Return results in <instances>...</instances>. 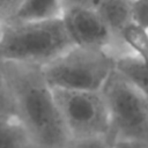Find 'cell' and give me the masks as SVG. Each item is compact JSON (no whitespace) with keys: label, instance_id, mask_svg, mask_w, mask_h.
Wrapping results in <instances>:
<instances>
[{"label":"cell","instance_id":"6da1fadb","mask_svg":"<svg viewBox=\"0 0 148 148\" xmlns=\"http://www.w3.org/2000/svg\"><path fill=\"white\" fill-rule=\"evenodd\" d=\"M12 90L15 116L35 148H65L71 138L59 112L52 88L39 66L2 61Z\"/></svg>","mask_w":148,"mask_h":148},{"label":"cell","instance_id":"7a4b0ae2","mask_svg":"<svg viewBox=\"0 0 148 148\" xmlns=\"http://www.w3.org/2000/svg\"><path fill=\"white\" fill-rule=\"evenodd\" d=\"M72 46L61 17L7 22L0 29V60L6 62L42 67Z\"/></svg>","mask_w":148,"mask_h":148},{"label":"cell","instance_id":"3957f363","mask_svg":"<svg viewBox=\"0 0 148 148\" xmlns=\"http://www.w3.org/2000/svg\"><path fill=\"white\" fill-rule=\"evenodd\" d=\"M117 57L110 51L73 45L40 72L53 89L99 91L116 71Z\"/></svg>","mask_w":148,"mask_h":148},{"label":"cell","instance_id":"277c9868","mask_svg":"<svg viewBox=\"0 0 148 148\" xmlns=\"http://www.w3.org/2000/svg\"><path fill=\"white\" fill-rule=\"evenodd\" d=\"M110 114V140L148 143V97L117 69L104 84Z\"/></svg>","mask_w":148,"mask_h":148},{"label":"cell","instance_id":"5b68a950","mask_svg":"<svg viewBox=\"0 0 148 148\" xmlns=\"http://www.w3.org/2000/svg\"><path fill=\"white\" fill-rule=\"evenodd\" d=\"M52 90L71 140L110 138L109 108L102 90Z\"/></svg>","mask_w":148,"mask_h":148},{"label":"cell","instance_id":"8992f818","mask_svg":"<svg viewBox=\"0 0 148 148\" xmlns=\"http://www.w3.org/2000/svg\"><path fill=\"white\" fill-rule=\"evenodd\" d=\"M61 20L73 45L110 51L119 56L116 52V45L121 42L96 8L80 5L67 6L64 8Z\"/></svg>","mask_w":148,"mask_h":148},{"label":"cell","instance_id":"52a82bcc","mask_svg":"<svg viewBox=\"0 0 148 148\" xmlns=\"http://www.w3.org/2000/svg\"><path fill=\"white\" fill-rule=\"evenodd\" d=\"M62 12L64 0H23L14 15L7 22L57 18L61 17Z\"/></svg>","mask_w":148,"mask_h":148},{"label":"cell","instance_id":"ba28073f","mask_svg":"<svg viewBox=\"0 0 148 148\" xmlns=\"http://www.w3.org/2000/svg\"><path fill=\"white\" fill-rule=\"evenodd\" d=\"M0 148H35L15 114L0 116Z\"/></svg>","mask_w":148,"mask_h":148},{"label":"cell","instance_id":"9c48e42d","mask_svg":"<svg viewBox=\"0 0 148 148\" xmlns=\"http://www.w3.org/2000/svg\"><path fill=\"white\" fill-rule=\"evenodd\" d=\"M116 69L148 97V66L130 52L117 57Z\"/></svg>","mask_w":148,"mask_h":148},{"label":"cell","instance_id":"30bf717a","mask_svg":"<svg viewBox=\"0 0 148 148\" xmlns=\"http://www.w3.org/2000/svg\"><path fill=\"white\" fill-rule=\"evenodd\" d=\"M119 39L131 54L148 66V30L130 21L120 30Z\"/></svg>","mask_w":148,"mask_h":148},{"label":"cell","instance_id":"8fae6325","mask_svg":"<svg viewBox=\"0 0 148 148\" xmlns=\"http://www.w3.org/2000/svg\"><path fill=\"white\" fill-rule=\"evenodd\" d=\"M3 114H15V109L5 66L0 60V116Z\"/></svg>","mask_w":148,"mask_h":148},{"label":"cell","instance_id":"7c38bea8","mask_svg":"<svg viewBox=\"0 0 148 148\" xmlns=\"http://www.w3.org/2000/svg\"><path fill=\"white\" fill-rule=\"evenodd\" d=\"M130 20L139 27L148 30V0H131Z\"/></svg>","mask_w":148,"mask_h":148},{"label":"cell","instance_id":"4fadbf2b","mask_svg":"<svg viewBox=\"0 0 148 148\" xmlns=\"http://www.w3.org/2000/svg\"><path fill=\"white\" fill-rule=\"evenodd\" d=\"M110 138H95L83 140H71L65 148H111Z\"/></svg>","mask_w":148,"mask_h":148},{"label":"cell","instance_id":"5bb4252c","mask_svg":"<svg viewBox=\"0 0 148 148\" xmlns=\"http://www.w3.org/2000/svg\"><path fill=\"white\" fill-rule=\"evenodd\" d=\"M111 148H148V143L139 142V141L118 140V141H112Z\"/></svg>","mask_w":148,"mask_h":148},{"label":"cell","instance_id":"9a60e30c","mask_svg":"<svg viewBox=\"0 0 148 148\" xmlns=\"http://www.w3.org/2000/svg\"><path fill=\"white\" fill-rule=\"evenodd\" d=\"M102 1L103 0H64V8L67 6H73V5H80V6H88V7L97 8Z\"/></svg>","mask_w":148,"mask_h":148}]
</instances>
